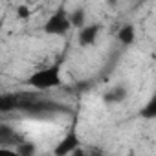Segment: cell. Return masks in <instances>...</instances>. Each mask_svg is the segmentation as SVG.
<instances>
[{"label":"cell","instance_id":"cell-1","mask_svg":"<svg viewBox=\"0 0 156 156\" xmlns=\"http://www.w3.org/2000/svg\"><path fill=\"white\" fill-rule=\"evenodd\" d=\"M30 85L37 87V88H53L61 85V77H59V68L57 66H50L44 70H39L37 73H33L30 79Z\"/></svg>","mask_w":156,"mask_h":156},{"label":"cell","instance_id":"cell-2","mask_svg":"<svg viewBox=\"0 0 156 156\" xmlns=\"http://www.w3.org/2000/svg\"><path fill=\"white\" fill-rule=\"evenodd\" d=\"M70 19L64 13H55L48 19V22L44 24V31L51 33V35H62L70 30Z\"/></svg>","mask_w":156,"mask_h":156},{"label":"cell","instance_id":"cell-3","mask_svg":"<svg viewBox=\"0 0 156 156\" xmlns=\"http://www.w3.org/2000/svg\"><path fill=\"white\" fill-rule=\"evenodd\" d=\"M118 39L123 42V44H130L134 41V28L132 26H123L119 31H118Z\"/></svg>","mask_w":156,"mask_h":156},{"label":"cell","instance_id":"cell-4","mask_svg":"<svg viewBox=\"0 0 156 156\" xmlns=\"http://www.w3.org/2000/svg\"><path fill=\"white\" fill-rule=\"evenodd\" d=\"M96 33H98V28H94V26H90V28H85V30H81V42L83 44H92L94 42V39H96Z\"/></svg>","mask_w":156,"mask_h":156}]
</instances>
